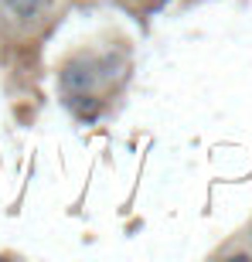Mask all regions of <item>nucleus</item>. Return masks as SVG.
<instances>
[{
  "instance_id": "1",
  "label": "nucleus",
  "mask_w": 252,
  "mask_h": 262,
  "mask_svg": "<svg viewBox=\"0 0 252 262\" xmlns=\"http://www.w3.org/2000/svg\"><path fill=\"white\" fill-rule=\"evenodd\" d=\"M65 85L68 89H75V92H82V89H89L92 85V72H89V68H68L65 72Z\"/></svg>"
},
{
  "instance_id": "2",
  "label": "nucleus",
  "mask_w": 252,
  "mask_h": 262,
  "mask_svg": "<svg viewBox=\"0 0 252 262\" xmlns=\"http://www.w3.org/2000/svg\"><path fill=\"white\" fill-rule=\"evenodd\" d=\"M7 7L14 10L20 20H31V17L41 10V0H7Z\"/></svg>"
}]
</instances>
